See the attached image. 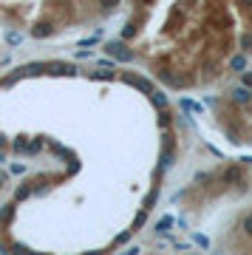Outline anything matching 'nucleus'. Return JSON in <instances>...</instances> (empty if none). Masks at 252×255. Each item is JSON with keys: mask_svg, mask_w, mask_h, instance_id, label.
Listing matches in <instances>:
<instances>
[{"mask_svg": "<svg viewBox=\"0 0 252 255\" xmlns=\"http://www.w3.org/2000/svg\"><path fill=\"white\" fill-rule=\"evenodd\" d=\"M159 122H162V128H168V125H170V114L165 111V108H162V117H159Z\"/></svg>", "mask_w": 252, "mask_h": 255, "instance_id": "7", "label": "nucleus"}, {"mask_svg": "<svg viewBox=\"0 0 252 255\" xmlns=\"http://www.w3.org/2000/svg\"><path fill=\"white\" fill-rule=\"evenodd\" d=\"M241 3H244V6H252V0H241Z\"/></svg>", "mask_w": 252, "mask_h": 255, "instance_id": "14", "label": "nucleus"}, {"mask_svg": "<svg viewBox=\"0 0 252 255\" xmlns=\"http://www.w3.org/2000/svg\"><path fill=\"white\" fill-rule=\"evenodd\" d=\"M224 182H227V185H244V173H241V168H230L227 173H224Z\"/></svg>", "mask_w": 252, "mask_h": 255, "instance_id": "2", "label": "nucleus"}, {"mask_svg": "<svg viewBox=\"0 0 252 255\" xmlns=\"http://www.w3.org/2000/svg\"><path fill=\"white\" fill-rule=\"evenodd\" d=\"M244 85H247V88H252V74H244Z\"/></svg>", "mask_w": 252, "mask_h": 255, "instance_id": "12", "label": "nucleus"}, {"mask_svg": "<svg viewBox=\"0 0 252 255\" xmlns=\"http://www.w3.org/2000/svg\"><path fill=\"white\" fill-rule=\"evenodd\" d=\"M233 100L235 102H250V91H247V85L238 88V91H233Z\"/></svg>", "mask_w": 252, "mask_h": 255, "instance_id": "4", "label": "nucleus"}, {"mask_svg": "<svg viewBox=\"0 0 252 255\" xmlns=\"http://www.w3.org/2000/svg\"><path fill=\"white\" fill-rule=\"evenodd\" d=\"M108 51H111V54H114L117 60H125V63H128V60L134 57V51H128L125 46H122V43H111V46H108Z\"/></svg>", "mask_w": 252, "mask_h": 255, "instance_id": "1", "label": "nucleus"}, {"mask_svg": "<svg viewBox=\"0 0 252 255\" xmlns=\"http://www.w3.org/2000/svg\"><path fill=\"white\" fill-rule=\"evenodd\" d=\"M102 6L108 9V6H117V0H102Z\"/></svg>", "mask_w": 252, "mask_h": 255, "instance_id": "13", "label": "nucleus"}, {"mask_svg": "<svg viewBox=\"0 0 252 255\" xmlns=\"http://www.w3.org/2000/svg\"><path fill=\"white\" fill-rule=\"evenodd\" d=\"M125 80H128V83H131V85H136V88H142L145 94H153V85L148 83V80H142V77H134V74H128Z\"/></svg>", "mask_w": 252, "mask_h": 255, "instance_id": "3", "label": "nucleus"}, {"mask_svg": "<svg viewBox=\"0 0 252 255\" xmlns=\"http://www.w3.org/2000/svg\"><path fill=\"white\" fill-rule=\"evenodd\" d=\"M51 34V26H46V23H43V26H34V37H49Z\"/></svg>", "mask_w": 252, "mask_h": 255, "instance_id": "5", "label": "nucleus"}, {"mask_svg": "<svg viewBox=\"0 0 252 255\" xmlns=\"http://www.w3.org/2000/svg\"><path fill=\"white\" fill-rule=\"evenodd\" d=\"M94 77H97V80H108V77H111V71H94Z\"/></svg>", "mask_w": 252, "mask_h": 255, "instance_id": "11", "label": "nucleus"}, {"mask_svg": "<svg viewBox=\"0 0 252 255\" xmlns=\"http://www.w3.org/2000/svg\"><path fill=\"white\" fill-rule=\"evenodd\" d=\"M29 193H32V187H20V190H17V199H26Z\"/></svg>", "mask_w": 252, "mask_h": 255, "instance_id": "10", "label": "nucleus"}, {"mask_svg": "<svg viewBox=\"0 0 252 255\" xmlns=\"http://www.w3.org/2000/svg\"><path fill=\"white\" fill-rule=\"evenodd\" d=\"M241 46H244V49H252V34H244V37H241Z\"/></svg>", "mask_w": 252, "mask_h": 255, "instance_id": "8", "label": "nucleus"}, {"mask_svg": "<svg viewBox=\"0 0 252 255\" xmlns=\"http://www.w3.org/2000/svg\"><path fill=\"white\" fill-rule=\"evenodd\" d=\"M151 97H153V102H156V105H159V108H168V100H165V97H162V94H156V91H153Z\"/></svg>", "mask_w": 252, "mask_h": 255, "instance_id": "6", "label": "nucleus"}, {"mask_svg": "<svg viewBox=\"0 0 252 255\" xmlns=\"http://www.w3.org/2000/svg\"><path fill=\"white\" fill-rule=\"evenodd\" d=\"M244 230H247V233L252 236V213L247 216V219H244Z\"/></svg>", "mask_w": 252, "mask_h": 255, "instance_id": "9", "label": "nucleus"}]
</instances>
